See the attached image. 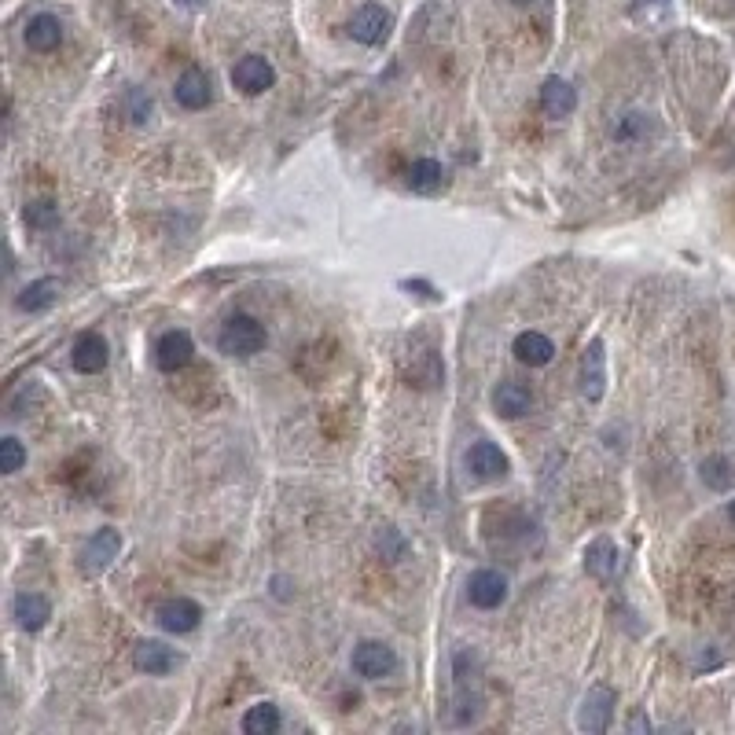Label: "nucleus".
<instances>
[{
  "mask_svg": "<svg viewBox=\"0 0 735 735\" xmlns=\"http://www.w3.org/2000/svg\"><path fill=\"white\" fill-rule=\"evenodd\" d=\"M405 287H408V291H419V294H423V298H438V291H434V287H430L427 280H408Z\"/></svg>",
  "mask_w": 735,
  "mask_h": 735,
  "instance_id": "nucleus-28",
  "label": "nucleus"
},
{
  "mask_svg": "<svg viewBox=\"0 0 735 735\" xmlns=\"http://www.w3.org/2000/svg\"><path fill=\"white\" fill-rule=\"evenodd\" d=\"M728 519L735 522V500H732V504H728Z\"/></svg>",
  "mask_w": 735,
  "mask_h": 735,
  "instance_id": "nucleus-32",
  "label": "nucleus"
},
{
  "mask_svg": "<svg viewBox=\"0 0 735 735\" xmlns=\"http://www.w3.org/2000/svg\"><path fill=\"white\" fill-rule=\"evenodd\" d=\"M26 221L34 228H52L59 221V210L48 199H41V203H30L26 206Z\"/></svg>",
  "mask_w": 735,
  "mask_h": 735,
  "instance_id": "nucleus-26",
  "label": "nucleus"
},
{
  "mask_svg": "<svg viewBox=\"0 0 735 735\" xmlns=\"http://www.w3.org/2000/svg\"><path fill=\"white\" fill-rule=\"evenodd\" d=\"M26 464V449L19 438H0V471L4 475H15V471H23Z\"/></svg>",
  "mask_w": 735,
  "mask_h": 735,
  "instance_id": "nucleus-25",
  "label": "nucleus"
},
{
  "mask_svg": "<svg viewBox=\"0 0 735 735\" xmlns=\"http://www.w3.org/2000/svg\"><path fill=\"white\" fill-rule=\"evenodd\" d=\"M129 107H133V122L144 125L147 114H151V96H144L140 89H133V92H129Z\"/></svg>",
  "mask_w": 735,
  "mask_h": 735,
  "instance_id": "nucleus-27",
  "label": "nucleus"
},
{
  "mask_svg": "<svg viewBox=\"0 0 735 735\" xmlns=\"http://www.w3.org/2000/svg\"><path fill=\"white\" fill-rule=\"evenodd\" d=\"M515 357L522 364H530V368H544L555 357V346L541 331H522L519 339H515Z\"/></svg>",
  "mask_w": 735,
  "mask_h": 735,
  "instance_id": "nucleus-22",
  "label": "nucleus"
},
{
  "mask_svg": "<svg viewBox=\"0 0 735 735\" xmlns=\"http://www.w3.org/2000/svg\"><path fill=\"white\" fill-rule=\"evenodd\" d=\"M177 4H184V8H199L203 0H177Z\"/></svg>",
  "mask_w": 735,
  "mask_h": 735,
  "instance_id": "nucleus-30",
  "label": "nucleus"
},
{
  "mask_svg": "<svg viewBox=\"0 0 735 735\" xmlns=\"http://www.w3.org/2000/svg\"><path fill=\"white\" fill-rule=\"evenodd\" d=\"M581 394L588 401H603V394H607V353H603L600 339L588 342L585 357H581Z\"/></svg>",
  "mask_w": 735,
  "mask_h": 735,
  "instance_id": "nucleus-10",
  "label": "nucleus"
},
{
  "mask_svg": "<svg viewBox=\"0 0 735 735\" xmlns=\"http://www.w3.org/2000/svg\"><path fill=\"white\" fill-rule=\"evenodd\" d=\"M515 4H519V8H530V4H541V0H515Z\"/></svg>",
  "mask_w": 735,
  "mask_h": 735,
  "instance_id": "nucleus-31",
  "label": "nucleus"
},
{
  "mask_svg": "<svg viewBox=\"0 0 735 735\" xmlns=\"http://www.w3.org/2000/svg\"><path fill=\"white\" fill-rule=\"evenodd\" d=\"M397 669V651L383 640H361L353 647V673L364 680H383Z\"/></svg>",
  "mask_w": 735,
  "mask_h": 735,
  "instance_id": "nucleus-4",
  "label": "nucleus"
},
{
  "mask_svg": "<svg viewBox=\"0 0 735 735\" xmlns=\"http://www.w3.org/2000/svg\"><path fill=\"white\" fill-rule=\"evenodd\" d=\"M173 92H177V103H181L184 111H203V107L214 103V85L206 78V70H199V67L184 70Z\"/></svg>",
  "mask_w": 735,
  "mask_h": 735,
  "instance_id": "nucleus-15",
  "label": "nucleus"
},
{
  "mask_svg": "<svg viewBox=\"0 0 735 735\" xmlns=\"http://www.w3.org/2000/svg\"><path fill=\"white\" fill-rule=\"evenodd\" d=\"M625 728H629V732H651V721H647L644 713H633V717H629V724H625Z\"/></svg>",
  "mask_w": 735,
  "mask_h": 735,
  "instance_id": "nucleus-29",
  "label": "nucleus"
},
{
  "mask_svg": "<svg viewBox=\"0 0 735 735\" xmlns=\"http://www.w3.org/2000/svg\"><path fill=\"white\" fill-rule=\"evenodd\" d=\"M467 471L478 482H497V478L508 475V456L500 453V445H493V441H475L467 449Z\"/></svg>",
  "mask_w": 735,
  "mask_h": 735,
  "instance_id": "nucleus-12",
  "label": "nucleus"
},
{
  "mask_svg": "<svg viewBox=\"0 0 735 735\" xmlns=\"http://www.w3.org/2000/svg\"><path fill=\"white\" fill-rule=\"evenodd\" d=\"M217 346L225 357H254L265 350V328L250 313H236L225 320V328L217 335Z\"/></svg>",
  "mask_w": 735,
  "mask_h": 735,
  "instance_id": "nucleus-1",
  "label": "nucleus"
},
{
  "mask_svg": "<svg viewBox=\"0 0 735 735\" xmlns=\"http://www.w3.org/2000/svg\"><path fill=\"white\" fill-rule=\"evenodd\" d=\"M26 45L34 48V52H56L63 45V23H59L56 15H34L30 23H26Z\"/></svg>",
  "mask_w": 735,
  "mask_h": 735,
  "instance_id": "nucleus-20",
  "label": "nucleus"
},
{
  "mask_svg": "<svg viewBox=\"0 0 735 735\" xmlns=\"http://www.w3.org/2000/svg\"><path fill=\"white\" fill-rule=\"evenodd\" d=\"M614 706H618V695L607 684H596L588 688V695L577 706V728L588 735H603L614 721Z\"/></svg>",
  "mask_w": 735,
  "mask_h": 735,
  "instance_id": "nucleus-2",
  "label": "nucleus"
},
{
  "mask_svg": "<svg viewBox=\"0 0 735 735\" xmlns=\"http://www.w3.org/2000/svg\"><path fill=\"white\" fill-rule=\"evenodd\" d=\"M177 662H181V655L162 644V640H140L133 651V666L140 673H147V677H166V673L177 669Z\"/></svg>",
  "mask_w": 735,
  "mask_h": 735,
  "instance_id": "nucleus-14",
  "label": "nucleus"
},
{
  "mask_svg": "<svg viewBox=\"0 0 735 735\" xmlns=\"http://www.w3.org/2000/svg\"><path fill=\"white\" fill-rule=\"evenodd\" d=\"M155 622H159L166 633L184 636V633H192V629H199L203 607L195 600H188V596H173V600H162L159 607H155Z\"/></svg>",
  "mask_w": 735,
  "mask_h": 735,
  "instance_id": "nucleus-5",
  "label": "nucleus"
},
{
  "mask_svg": "<svg viewBox=\"0 0 735 735\" xmlns=\"http://www.w3.org/2000/svg\"><path fill=\"white\" fill-rule=\"evenodd\" d=\"M541 111L548 118H570L577 111V92L570 89V81L548 78L541 85Z\"/></svg>",
  "mask_w": 735,
  "mask_h": 735,
  "instance_id": "nucleus-19",
  "label": "nucleus"
},
{
  "mask_svg": "<svg viewBox=\"0 0 735 735\" xmlns=\"http://www.w3.org/2000/svg\"><path fill=\"white\" fill-rule=\"evenodd\" d=\"M702 482L717 493L724 489H732L735 482V471H732V460H724V456H710V460H702Z\"/></svg>",
  "mask_w": 735,
  "mask_h": 735,
  "instance_id": "nucleus-24",
  "label": "nucleus"
},
{
  "mask_svg": "<svg viewBox=\"0 0 735 735\" xmlns=\"http://www.w3.org/2000/svg\"><path fill=\"white\" fill-rule=\"evenodd\" d=\"M52 618V603L41 596V592H19L15 596V625L23 633H41Z\"/></svg>",
  "mask_w": 735,
  "mask_h": 735,
  "instance_id": "nucleus-16",
  "label": "nucleus"
},
{
  "mask_svg": "<svg viewBox=\"0 0 735 735\" xmlns=\"http://www.w3.org/2000/svg\"><path fill=\"white\" fill-rule=\"evenodd\" d=\"M195 357V342L188 331H166L159 342H155V364L162 372H181L188 368Z\"/></svg>",
  "mask_w": 735,
  "mask_h": 735,
  "instance_id": "nucleus-11",
  "label": "nucleus"
},
{
  "mask_svg": "<svg viewBox=\"0 0 735 735\" xmlns=\"http://www.w3.org/2000/svg\"><path fill=\"white\" fill-rule=\"evenodd\" d=\"M449 184V173L438 159H416L408 166V188L419 195H438Z\"/></svg>",
  "mask_w": 735,
  "mask_h": 735,
  "instance_id": "nucleus-21",
  "label": "nucleus"
},
{
  "mask_svg": "<svg viewBox=\"0 0 735 735\" xmlns=\"http://www.w3.org/2000/svg\"><path fill=\"white\" fill-rule=\"evenodd\" d=\"M118 552H122V533L111 530V526H103V530H96L85 541V548H81L78 555V570L85 577H100L107 566L118 559Z\"/></svg>",
  "mask_w": 735,
  "mask_h": 735,
  "instance_id": "nucleus-3",
  "label": "nucleus"
},
{
  "mask_svg": "<svg viewBox=\"0 0 735 735\" xmlns=\"http://www.w3.org/2000/svg\"><path fill=\"white\" fill-rule=\"evenodd\" d=\"M467 600L475 603L478 611H497L500 603L508 600V577L500 570H475L467 577Z\"/></svg>",
  "mask_w": 735,
  "mask_h": 735,
  "instance_id": "nucleus-6",
  "label": "nucleus"
},
{
  "mask_svg": "<svg viewBox=\"0 0 735 735\" xmlns=\"http://www.w3.org/2000/svg\"><path fill=\"white\" fill-rule=\"evenodd\" d=\"M280 728V710L272 702H258L243 713V732L247 735H272Z\"/></svg>",
  "mask_w": 735,
  "mask_h": 735,
  "instance_id": "nucleus-23",
  "label": "nucleus"
},
{
  "mask_svg": "<svg viewBox=\"0 0 735 735\" xmlns=\"http://www.w3.org/2000/svg\"><path fill=\"white\" fill-rule=\"evenodd\" d=\"M232 85L239 92H247V96H261L265 89L276 85V70L265 56H243L232 67Z\"/></svg>",
  "mask_w": 735,
  "mask_h": 735,
  "instance_id": "nucleus-8",
  "label": "nucleus"
},
{
  "mask_svg": "<svg viewBox=\"0 0 735 735\" xmlns=\"http://www.w3.org/2000/svg\"><path fill=\"white\" fill-rule=\"evenodd\" d=\"M107 361H111V350H107V339H103L100 331H85V335H78L74 350H70V364H74L81 375L103 372Z\"/></svg>",
  "mask_w": 735,
  "mask_h": 735,
  "instance_id": "nucleus-13",
  "label": "nucleus"
},
{
  "mask_svg": "<svg viewBox=\"0 0 735 735\" xmlns=\"http://www.w3.org/2000/svg\"><path fill=\"white\" fill-rule=\"evenodd\" d=\"M585 570H588V577H596V581H603V585H611L614 577L622 574V552H618V544H614L611 537H596V541H588Z\"/></svg>",
  "mask_w": 735,
  "mask_h": 735,
  "instance_id": "nucleus-9",
  "label": "nucleus"
},
{
  "mask_svg": "<svg viewBox=\"0 0 735 735\" xmlns=\"http://www.w3.org/2000/svg\"><path fill=\"white\" fill-rule=\"evenodd\" d=\"M56 302H59V280L41 276V280L26 283L23 291H19L15 309H19V313H45V309H52Z\"/></svg>",
  "mask_w": 735,
  "mask_h": 735,
  "instance_id": "nucleus-18",
  "label": "nucleus"
},
{
  "mask_svg": "<svg viewBox=\"0 0 735 735\" xmlns=\"http://www.w3.org/2000/svg\"><path fill=\"white\" fill-rule=\"evenodd\" d=\"M493 408H497V416H504V419L526 416V412L533 408L530 386L515 383V379H504V383L493 390Z\"/></svg>",
  "mask_w": 735,
  "mask_h": 735,
  "instance_id": "nucleus-17",
  "label": "nucleus"
},
{
  "mask_svg": "<svg viewBox=\"0 0 735 735\" xmlns=\"http://www.w3.org/2000/svg\"><path fill=\"white\" fill-rule=\"evenodd\" d=\"M390 26H394V19H390L386 8L364 4V8H357L350 19V37L357 45H383L386 37H390Z\"/></svg>",
  "mask_w": 735,
  "mask_h": 735,
  "instance_id": "nucleus-7",
  "label": "nucleus"
}]
</instances>
